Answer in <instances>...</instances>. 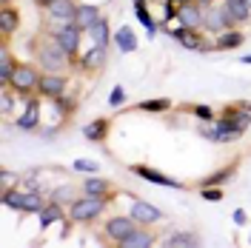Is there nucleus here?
Segmentation results:
<instances>
[{
	"instance_id": "1",
	"label": "nucleus",
	"mask_w": 251,
	"mask_h": 248,
	"mask_svg": "<svg viewBox=\"0 0 251 248\" xmlns=\"http://www.w3.org/2000/svg\"><path fill=\"white\" fill-rule=\"evenodd\" d=\"M3 205L15 208V211H43V194L40 191H6Z\"/></svg>"
},
{
	"instance_id": "2",
	"label": "nucleus",
	"mask_w": 251,
	"mask_h": 248,
	"mask_svg": "<svg viewBox=\"0 0 251 248\" xmlns=\"http://www.w3.org/2000/svg\"><path fill=\"white\" fill-rule=\"evenodd\" d=\"M103 208H106V200L86 194V197H80V200L72 202V220H75V223H89V220L100 217Z\"/></svg>"
},
{
	"instance_id": "3",
	"label": "nucleus",
	"mask_w": 251,
	"mask_h": 248,
	"mask_svg": "<svg viewBox=\"0 0 251 248\" xmlns=\"http://www.w3.org/2000/svg\"><path fill=\"white\" fill-rule=\"evenodd\" d=\"M37 83H40V74H37L34 66H17L9 86H12L17 94H29L31 89H37Z\"/></svg>"
},
{
	"instance_id": "4",
	"label": "nucleus",
	"mask_w": 251,
	"mask_h": 248,
	"mask_svg": "<svg viewBox=\"0 0 251 248\" xmlns=\"http://www.w3.org/2000/svg\"><path fill=\"white\" fill-rule=\"evenodd\" d=\"M54 43H57L69 57H75V54H77V49H80V29L75 26V23H66L63 29L54 31Z\"/></svg>"
},
{
	"instance_id": "5",
	"label": "nucleus",
	"mask_w": 251,
	"mask_h": 248,
	"mask_svg": "<svg viewBox=\"0 0 251 248\" xmlns=\"http://www.w3.org/2000/svg\"><path fill=\"white\" fill-rule=\"evenodd\" d=\"M66 60H69V54L57 43L40 49V63H43V69H49V72H60L63 66H66Z\"/></svg>"
},
{
	"instance_id": "6",
	"label": "nucleus",
	"mask_w": 251,
	"mask_h": 248,
	"mask_svg": "<svg viewBox=\"0 0 251 248\" xmlns=\"http://www.w3.org/2000/svg\"><path fill=\"white\" fill-rule=\"evenodd\" d=\"M134 228H137V220L134 217H111L109 223H106V234H109L111 240H117V243L126 240Z\"/></svg>"
},
{
	"instance_id": "7",
	"label": "nucleus",
	"mask_w": 251,
	"mask_h": 248,
	"mask_svg": "<svg viewBox=\"0 0 251 248\" xmlns=\"http://www.w3.org/2000/svg\"><path fill=\"white\" fill-rule=\"evenodd\" d=\"M237 20L228 15V9L223 6V9H208L205 12V29L208 31H226L228 26H234Z\"/></svg>"
},
{
	"instance_id": "8",
	"label": "nucleus",
	"mask_w": 251,
	"mask_h": 248,
	"mask_svg": "<svg viewBox=\"0 0 251 248\" xmlns=\"http://www.w3.org/2000/svg\"><path fill=\"white\" fill-rule=\"evenodd\" d=\"M46 9H49V15L54 20H60V23H75V15H77L75 0H51Z\"/></svg>"
},
{
	"instance_id": "9",
	"label": "nucleus",
	"mask_w": 251,
	"mask_h": 248,
	"mask_svg": "<svg viewBox=\"0 0 251 248\" xmlns=\"http://www.w3.org/2000/svg\"><path fill=\"white\" fill-rule=\"evenodd\" d=\"M131 217L137 220L140 225H151V223H157V220H163V211L154 208V205H149V202L134 200V205H131Z\"/></svg>"
},
{
	"instance_id": "10",
	"label": "nucleus",
	"mask_w": 251,
	"mask_h": 248,
	"mask_svg": "<svg viewBox=\"0 0 251 248\" xmlns=\"http://www.w3.org/2000/svg\"><path fill=\"white\" fill-rule=\"evenodd\" d=\"M134 174H140L143 180H149V183H157V186H166V188H183V183H177L172 177H166V174H160V171L149 169V166H131Z\"/></svg>"
},
{
	"instance_id": "11",
	"label": "nucleus",
	"mask_w": 251,
	"mask_h": 248,
	"mask_svg": "<svg viewBox=\"0 0 251 248\" xmlns=\"http://www.w3.org/2000/svg\"><path fill=\"white\" fill-rule=\"evenodd\" d=\"M180 23L183 26H188V29H203L205 26V12H200L197 6H191V3H186V6H180Z\"/></svg>"
},
{
	"instance_id": "12",
	"label": "nucleus",
	"mask_w": 251,
	"mask_h": 248,
	"mask_svg": "<svg viewBox=\"0 0 251 248\" xmlns=\"http://www.w3.org/2000/svg\"><path fill=\"white\" fill-rule=\"evenodd\" d=\"M37 92L46 94V97H60L66 92V77H60V74H46V77H40V83H37Z\"/></svg>"
},
{
	"instance_id": "13",
	"label": "nucleus",
	"mask_w": 251,
	"mask_h": 248,
	"mask_svg": "<svg viewBox=\"0 0 251 248\" xmlns=\"http://www.w3.org/2000/svg\"><path fill=\"white\" fill-rule=\"evenodd\" d=\"M97 20H100V9H97V6H89V3H86V6H77L75 26H77L80 31H89L94 23H97Z\"/></svg>"
},
{
	"instance_id": "14",
	"label": "nucleus",
	"mask_w": 251,
	"mask_h": 248,
	"mask_svg": "<svg viewBox=\"0 0 251 248\" xmlns=\"http://www.w3.org/2000/svg\"><path fill=\"white\" fill-rule=\"evenodd\" d=\"M151 243H154V237H151L149 231H137V228H134V231L128 234L126 240H120L117 246L120 248H149Z\"/></svg>"
},
{
	"instance_id": "15",
	"label": "nucleus",
	"mask_w": 251,
	"mask_h": 248,
	"mask_svg": "<svg viewBox=\"0 0 251 248\" xmlns=\"http://www.w3.org/2000/svg\"><path fill=\"white\" fill-rule=\"evenodd\" d=\"M17 26H20V12L3 6V9H0V31H3V34H15Z\"/></svg>"
},
{
	"instance_id": "16",
	"label": "nucleus",
	"mask_w": 251,
	"mask_h": 248,
	"mask_svg": "<svg viewBox=\"0 0 251 248\" xmlns=\"http://www.w3.org/2000/svg\"><path fill=\"white\" fill-rule=\"evenodd\" d=\"M226 9L237 23H243L251 17V0H226Z\"/></svg>"
},
{
	"instance_id": "17",
	"label": "nucleus",
	"mask_w": 251,
	"mask_h": 248,
	"mask_svg": "<svg viewBox=\"0 0 251 248\" xmlns=\"http://www.w3.org/2000/svg\"><path fill=\"white\" fill-rule=\"evenodd\" d=\"M103 63H106V51H103V46H94L92 51L83 54V69H89V72H97Z\"/></svg>"
},
{
	"instance_id": "18",
	"label": "nucleus",
	"mask_w": 251,
	"mask_h": 248,
	"mask_svg": "<svg viewBox=\"0 0 251 248\" xmlns=\"http://www.w3.org/2000/svg\"><path fill=\"white\" fill-rule=\"evenodd\" d=\"M83 188H86V194H89V197H100V200H106V197H109V183H106V180H100V177H89Z\"/></svg>"
},
{
	"instance_id": "19",
	"label": "nucleus",
	"mask_w": 251,
	"mask_h": 248,
	"mask_svg": "<svg viewBox=\"0 0 251 248\" xmlns=\"http://www.w3.org/2000/svg\"><path fill=\"white\" fill-rule=\"evenodd\" d=\"M114 40H117V46H120V51H126V54L137 49V37H134V31L128 29V26H123V29L117 31V34H114Z\"/></svg>"
},
{
	"instance_id": "20",
	"label": "nucleus",
	"mask_w": 251,
	"mask_h": 248,
	"mask_svg": "<svg viewBox=\"0 0 251 248\" xmlns=\"http://www.w3.org/2000/svg\"><path fill=\"white\" fill-rule=\"evenodd\" d=\"M89 34H92L94 46H103V49H106V43H109V26H106V20H103V17H100L92 29H89Z\"/></svg>"
},
{
	"instance_id": "21",
	"label": "nucleus",
	"mask_w": 251,
	"mask_h": 248,
	"mask_svg": "<svg viewBox=\"0 0 251 248\" xmlns=\"http://www.w3.org/2000/svg\"><path fill=\"white\" fill-rule=\"evenodd\" d=\"M37 111H40L37 100H29V106H26V114L17 120V125H20V128H26V131H29V128H34V125H37Z\"/></svg>"
},
{
	"instance_id": "22",
	"label": "nucleus",
	"mask_w": 251,
	"mask_h": 248,
	"mask_svg": "<svg viewBox=\"0 0 251 248\" xmlns=\"http://www.w3.org/2000/svg\"><path fill=\"white\" fill-rule=\"evenodd\" d=\"M166 246L169 248H194V246H200V243H197L194 234H172V237L166 240Z\"/></svg>"
},
{
	"instance_id": "23",
	"label": "nucleus",
	"mask_w": 251,
	"mask_h": 248,
	"mask_svg": "<svg viewBox=\"0 0 251 248\" xmlns=\"http://www.w3.org/2000/svg\"><path fill=\"white\" fill-rule=\"evenodd\" d=\"M15 63H12V57H9V51H3V54H0V83H3V86H9V83H12V74H15Z\"/></svg>"
},
{
	"instance_id": "24",
	"label": "nucleus",
	"mask_w": 251,
	"mask_h": 248,
	"mask_svg": "<svg viewBox=\"0 0 251 248\" xmlns=\"http://www.w3.org/2000/svg\"><path fill=\"white\" fill-rule=\"evenodd\" d=\"M63 217V208L57 205V202H51V205H43V211H40V225L43 228H49L54 220H60Z\"/></svg>"
},
{
	"instance_id": "25",
	"label": "nucleus",
	"mask_w": 251,
	"mask_h": 248,
	"mask_svg": "<svg viewBox=\"0 0 251 248\" xmlns=\"http://www.w3.org/2000/svg\"><path fill=\"white\" fill-rule=\"evenodd\" d=\"M240 43H243V34H240L237 29L223 31V34L217 37V49H237Z\"/></svg>"
},
{
	"instance_id": "26",
	"label": "nucleus",
	"mask_w": 251,
	"mask_h": 248,
	"mask_svg": "<svg viewBox=\"0 0 251 248\" xmlns=\"http://www.w3.org/2000/svg\"><path fill=\"white\" fill-rule=\"evenodd\" d=\"M106 131H109V123H106V120H94L92 125L83 128V134H86L89 140H103L106 137Z\"/></svg>"
},
{
	"instance_id": "27",
	"label": "nucleus",
	"mask_w": 251,
	"mask_h": 248,
	"mask_svg": "<svg viewBox=\"0 0 251 248\" xmlns=\"http://www.w3.org/2000/svg\"><path fill=\"white\" fill-rule=\"evenodd\" d=\"M169 106H172L169 100H146V103H140L143 111H166Z\"/></svg>"
},
{
	"instance_id": "28",
	"label": "nucleus",
	"mask_w": 251,
	"mask_h": 248,
	"mask_svg": "<svg viewBox=\"0 0 251 248\" xmlns=\"http://www.w3.org/2000/svg\"><path fill=\"white\" fill-rule=\"evenodd\" d=\"M137 17L143 20V26H146L149 31H154V23H151V17H149V12H146V3H143V0L137 3Z\"/></svg>"
},
{
	"instance_id": "29",
	"label": "nucleus",
	"mask_w": 251,
	"mask_h": 248,
	"mask_svg": "<svg viewBox=\"0 0 251 248\" xmlns=\"http://www.w3.org/2000/svg\"><path fill=\"white\" fill-rule=\"evenodd\" d=\"M75 169L86 171V174H94V171H100V166H97V163H92V160H75Z\"/></svg>"
},
{
	"instance_id": "30",
	"label": "nucleus",
	"mask_w": 251,
	"mask_h": 248,
	"mask_svg": "<svg viewBox=\"0 0 251 248\" xmlns=\"http://www.w3.org/2000/svg\"><path fill=\"white\" fill-rule=\"evenodd\" d=\"M123 100H126V92L120 89V86H114V89H111V97H109V103H111V106H120Z\"/></svg>"
},
{
	"instance_id": "31",
	"label": "nucleus",
	"mask_w": 251,
	"mask_h": 248,
	"mask_svg": "<svg viewBox=\"0 0 251 248\" xmlns=\"http://www.w3.org/2000/svg\"><path fill=\"white\" fill-rule=\"evenodd\" d=\"M228 177H231V169H223L220 174H214V177H208L205 183H208V186H214V183H223V180H228Z\"/></svg>"
},
{
	"instance_id": "32",
	"label": "nucleus",
	"mask_w": 251,
	"mask_h": 248,
	"mask_svg": "<svg viewBox=\"0 0 251 248\" xmlns=\"http://www.w3.org/2000/svg\"><path fill=\"white\" fill-rule=\"evenodd\" d=\"M203 197L208 202H217L220 197H223V191H217V188H203Z\"/></svg>"
},
{
	"instance_id": "33",
	"label": "nucleus",
	"mask_w": 251,
	"mask_h": 248,
	"mask_svg": "<svg viewBox=\"0 0 251 248\" xmlns=\"http://www.w3.org/2000/svg\"><path fill=\"white\" fill-rule=\"evenodd\" d=\"M194 114L203 117V120H208V117H211V109H205V106H194Z\"/></svg>"
},
{
	"instance_id": "34",
	"label": "nucleus",
	"mask_w": 251,
	"mask_h": 248,
	"mask_svg": "<svg viewBox=\"0 0 251 248\" xmlns=\"http://www.w3.org/2000/svg\"><path fill=\"white\" fill-rule=\"evenodd\" d=\"M234 223H237V225H243V223H246V211H243V208H237V211H234Z\"/></svg>"
},
{
	"instance_id": "35",
	"label": "nucleus",
	"mask_w": 251,
	"mask_h": 248,
	"mask_svg": "<svg viewBox=\"0 0 251 248\" xmlns=\"http://www.w3.org/2000/svg\"><path fill=\"white\" fill-rule=\"evenodd\" d=\"M37 3H40V6H49V3H51V0H37Z\"/></svg>"
},
{
	"instance_id": "36",
	"label": "nucleus",
	"mask_w": 251,
	"mask_h": 248,
	"mask_svg": "<svg viewBox=\"0 0 251 248\" xmlns=\"http://www.w3.org/2000/svg\"><path fill=\"white\" fill-rule=\"evenodd\" d=\"M243 63H249V66H251V54H249V57H243Z\"/></svg>"
},
{
	"instance_id": "37",
	"label": "nucleus",
	"mask_w": 251,
	"mask_h": 248,
	"mask_svg": "<svg viewBox=\"0 0 251 248\" xmlns=\"http://www.w3.org/2000/svg\"><path fill=\"white\" fill-rule=\"evenodd\" d=\"M134 3H140V0H134Z\"/></svg>"
},
{
	"instance_id": "38",
	"label": "nucleus",
	"mask_w": 251,
	"mask_h": 248,
	"mask_svg": "<svg viewBox=\"0 0 251 248\" xmlns=\"http://www.w3.org/2000/svg\"><path fill=\"white\" fill-rule=\"evenodd\" d=\"M3 3H9V0H3Z\"/></svg>"
},
{
	"instance_id": "39",
	"label": "nucleus",
	"mask_w": 251,
	"mask_h": 248,
	"mask_svg": "<svg viewBox=\"0 0 251 248\" xmlns=\"http://www.w3.org/2000/svg\"><path fill=\"white\" fill-rule=\"evenodd\" d=\"M183 3H186V0H183Z\"/></svg>"
},
{
	"instance_id": "40",
	"label": "nucleus",
	"mask_w": 251,
	"mask_h": 248,
	"mask_svg": "<svg viewBox=\"0 0 251 248\" xmlns=\"http://www.w3.org/2000/svg\"><path fill=\"white\" fill-rule=\"evenodd\" d=\"M249 243H251V240H249Z\"/></svg>"
}]
</instances>
